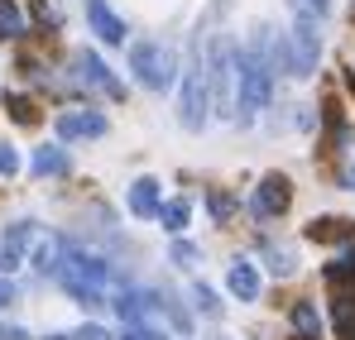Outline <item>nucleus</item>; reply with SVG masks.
<instances>
[{
	"mask_svg": "<svg viewBox=\"0 0 355 340\" xmlns=\"http://www.w3.org/2000/svg\"><path fill=\"white\" fill-rule=\"evenodd\" d=\"M274 101V67L264 57V39L254 29V39L240 48L236 44V120L240 125H254L259 111H269Z\"/></svg>",
	"mask_w": 355,
	"mask_h": 340,
	"instance_id": "obj_1",
	"label": "nucleus"
},
{
	"mask_svg": "<svg viewBox=\"0 0 355 340\" xmlns=\"http://www.w3.org/2000/svg\"><path fill=\"white\" fill-rule=\"evenodd\" d=\"M202 67H207L211 111L236 120V44H231V39H211L207 53H202Z\"/></svg>",
	"mask_w": 355,
	"mask_h": 340,
	"instance_id": "obj_2",
	"label": "nucleus"
},
{
	"mask_svg": "<svg viewBox=\"0 0 355 340\" xmlns=\"http://www.w3.org/2000/svg\"><path fill=\"white\" fill-rule=\"evenodd\" d=\"M130 72H135V82H139L144 91H168L182 67H178V53L168 44L139 39V44H130Z\"/></svg>",
	"mask_w": 355,
	"mask_h": 340,
	"instance_id": "obj_3",
	"label": "nucleus"
},
{
	"mask_svg": "<svg viewBox=\"0 0 355 340\" xmlns=\"http://www.w3.org/2000/svg\"><path fill=\"white\" fill-rule=\"evenodd\" d=\"M211 115V91H207V67H202V48L192 53V62L182 67V87H178V125L182 129H207Z\"/></svg>",
	"mask_w": 355,
	"mask_h": 340,
	"instance_id": "obj_4",
	"label": "nucleus"
},
{
	"mask_svg": "<svg viewBox=\"0 0 355 340\" xmlns=\"http://www.w3.org/2000/svg\"><path fill=\"white\" fill-rule=\"evenodd\" d=\"M284 44H288V77H297V82L317 77V62H322V19L297 15L293 29L284 34Z\"/></svg>",
	"mask_w": 355,
	"mask_h": 340,
	"instance_id": "obj_5",
	"label": "nucleus"
},
{
	"mask_svg": "<svg viewBox=\"0 0 355 340\" xmlns=\"http://www.w3.org/2000/svg\"><path fill=\"white\" fill-rule=\"evenodd\" d=\"M288 206H293V182H288L284 172H264L259 187H254V197H250L254 221H274V216H284Z\"/></svg>",
	"mask_w": 355,
	"mask_h": 340,
	"instance_id": "obj_6",
	"label": "nucleus"
},
{
	"mask_svg": "<svg viewBox=\"0 0 355 340\" xmlns=\"http://www.w3.org/2000/svg\"><path fill=\"white\" fill-rule=\"evenodd\" d=\"M34 240H39V226H34V221H10V226L0 230V274L24 269V259H29Z\"/></svg>",
	"mask_w": 355,
	"mask_h": 340,
	"instance_id": "obj_7",
	"label": "nucleus"
},
{
	"mask_svg": "<svg viewBox=\"0 0 355 340\" xmlns=\"http://www.w3.org/2000/svg\"><path fill=\"white\" fill-rule=\"evenodd\" d=\"M53 129H58V139L62 144H77V139H101L111 125H106V115L101 111H62L58 120H53Z\"/></svg>",
	"mask_w": 355,
	"mask_h": 340,
	"instance_id": "obj_8",
	"label": "nucleus"
},
{
	"mask_svg": "<svg viewBox=\"0 0 355 340\" xmlns=\"http://www.w3.org/2000/svg\"><path fill=\"white\" fill-rule=\"evenodd\" d=\"M77 77L87 82V87H96V91H106L111 101H125V82H120L116 72L101 62V53H92V48H82L77 53Z\"/></svg>",
	"mask_w": 355,
	"mask_h": 340,
	"instance_id": "obj_9",
	"label": "nucleus"
},
{
	"mask_svg": "<svg viewBox=\"0 0 355 340\" xmlns=\"http://www.w3.org/2000/svg\"><path fill=\"white\" fill-rule=\"evenodd\" d=\"M125 206H130V216L154 221V216H159V206H164V182H159V177H135V182H130V192H125Z\"/></svg>",
	"mask_w": 355,
	"mask_h": 340,
	"instance_id": "obj_10",
	"label": "nucleus"
},
{
	"mask_svg": "<svg viewBox=\"0 0 355 340\" xmlns=\"http://www.w3.org/2000/svg\"><path fill=\"white\" fill-rule=\"evenodd\" d=\"M87 19H92V34L101 44H125V19H120L106 0H87Z\"/></svg>",
	"mask_w": 355,
	"mask_h": 340,
	"instance_id": "obj_11",
	"label": "nucleus"
},
{
	"mask_svg": "<svg viewBox=\"0 0 355 340\" xmlns=\"http://www.w3.org/2000/svg\"><path fill=\"white\" fill-rule=\"evenodd\" d=\"M226 287H231L236 302H259V269H254L250 259H231V269H226Z\"/></svg>",
	"mask_w": 355,
	"mask_h": 340,
	"instance_id": "obj_12",
	"label": "nucleus"
},
{
	"mask_svg": "<svg viewBox=\"0 0 355 340\" xmlns=\"http://www.w3.org/2000/svg\"><path fill=\"white\" fill-rule=\"evenodd\" d=\"M24 264H34V274H44V278H58V269H62V240H58V235H39Z\"/></svg>",
	"mask_w": 355,
	"mask_h": 340,
	"instance_id": "obj_13",
	"label": "nucleus"
},
{
	"mask_svg": "<svg viewBox=\"0 0 355 340\" xmlns=\"http://www.w3.org/2000/svg\"><path fill=\"white\" fill-rule=\"evenodd\" d=\"M67 168H72V159H67L62 144H39L34 159H29V172L34 177H67Z\"/></svg>",
	"mask_w": 355,
	"mask_h": 340,
	"instance_id": "obj_14",
	"label": "nucleus"
},
{
	"mask_svg": "<svg viewBox=\"0 0 355 340\" xmlns=\"http://www.w3.org/2000/svg\"><path fill=\"white\" fill-rule=\"evenodd\" d=\"M154 221H159V226H164V230H168V235L178 240V235L187 230V221H192V202H187V197H173V202H164Z\"/></svg>",
	"mask_w": 355,
	"mask_h": 340,
	"instance_id": "obj_15",
	"label": "nucleus"
},
{
	"mask_svg": "<svg viewBox=\"0 0 355 340\" xmlns=\"http://www.w3.org/2000/svg\"><path fill=\"white\" fill-rule=\"evenodd\" d=\"M322 312H317V302H293V331L297 340H322Z\"/></svg>",
	"mask_w": 355,
	"mask_h": 340,
	"instance_id": "obj_16",
	"label": "nucleus"
},
{
	"mask_svg": "<svg viewBox=\"0 0 355 340\" xmlns=\"http://www.w3.org/2000/svg\"><path fill=\"white\" fill-rule=\"evenodd\" d=\"M307 240H346V244H355V230L346 221H336V216H322V221L307 226Z\"/></svg>",
	"mask_w": 355,
	"mask_h": 340,
	"instance_id": "obj_17",
	"label": "nucleus"
},
{
	"mask_svg": "<svg viewBox=\"0 0 355 340\" xmlns=\"http://www.w3.org/2000/svg\"><path fill=\"white\" fill-rule=\"evenodd\" d=\"M259 249H264V259H269V269H274L279 278H288V274L297 269V254L288 249V244H274V240H264Z\"/></svg>",
	"mask_w": 355,
	"mask_h": 340,
	"instance_id": "obj_18",
	"label": "nucleus"
},
{
	"mask_svg": "<svg viewBox=\"0 0 355 340\" xmlns=\"http://www.w3.org/2000/svg\"><path fill=\"white\" fill-rule=\"evenodd\" d=\"M24 34V10L15 5V0H0V39L10 44V39H19Z\"/></svg>",
	"mask_w": 355,
	"mask_h": 340,
	"instance_id": "obj_19",
	"label": "nucleus"
},
{
	"mask_svg": "<svg viewBox=\"0 0 355 340\" xmlns=\"http://www.w3.org/2000/svg\"><path fill=\"white\" fill-rule=\"evenodd\" d=\"M322 274H327V283H336V287H341V283H355V244L346 249V254H336Z\"/></svg>",
	"mask_w": 355,
	"mask_h": 340,
	"instance_id": "obj_20",
	"label": "nucleus"
},
{
	"mask_svg": "<svg viewBox=\"0 0 355 340\" xmlns=\"http://www.w3.org/2000/svg\"><path fill=\"white\" fill-rule=\"evenodd\" d=\"M207 211H211V221H216V226H226V221L236 216V197H231V192H221V187H211V192H207Z\"/></svg>",
	"mask_w": 355,
	"mask_h": 340,
	"instance_id": "obj_21",
	"label": "nucleus"
},
{
	"mask_svg": "<svg viewBox=\"0 0 355 340\" xmlns=\"http://www.w3.org/2000/svg\"><path fill=\"white\" fill-rule=\"evenodd\" d=\"M331 321H336V336L341 340H355V297H341L331 307Z\"/></svg>",
	"mask_w": 355,
	"mask_h": 340,
	"instance_id": "obj_22",
	"label": "nucleus"
},
{
	"mask_svg": "<svg viewBox=\"0 0 355 340\" xmlns=\"http://www.w3.org/2000/svg\"><path fill=\"white\" fill-rule=\"evenodd\" d=\"M5 111L15 125H39V111H34V101H24V96H5Z\"/></svg>",
	"mask_w": 355,
	"mask_h": 340,
	"instance_id": "obj_23",
	"label": "nucleus"
},
{
	"mask_svg": "<svg viewBox=\"0 0 355 340\" xmlns=\"http://www.w3.org/2000/svg\"><path fill=\"white\" fill-rule=\"evenodd\" d=\"M168 254H173V264H178V269H197V259H202V249H197L192 240H182V235L173 240V249H168Z\"/></svg>",
	"mask_w": 355,
	"mask_h": 340,
	"instance_id": "obj_24",
	"label": "nucleus"
},
{
	"mask_svg": "<svg viewBox=\"0 0 355 340\" xmlns=\"http://www.w3.org/2000/svg\"><path fill=\"white\" fill-rule=\"evenodd\" d=\"M192 302H197L202 316H221V302H216V292H211L207 283H192Z\"/></svg>",
	"mask_w": 355,
	"mask_h": 340,
	"instance_id": "obj_25",
	"label": "nucleus"
},
{
	"mask_svg": "<svg viewBox=\"0 0 355 340\" xmlns=\"http://www.w3.org/2000/svg\"><path fill=\"white\" fill-rule=\"evenodd\" d=\"M15 172H19V149L0 139V177H15Z\"/></svg>",
	"mask_w": 355,
	"mask_h": 340,
	"instance_id": "obj_26",
	"label": "nucleus"
},
{
	"mask_svg": "<svg viewBox=\"0 0 355 340\" xmlns=\"http://www.w3.org/2000/svg\"><path fill=\"white\" fill-rule=\"evenodd\" d=\"M297 15H312V19H327V10H331V0H293Z\"/></svg>",
	"mask_w": 355,
	"mask_h": 340,
	"instance_id": "obj_27",
	"label": "nucleus"
},
{
	"mask_svg": "<svg viewBox=\"0 0 355 340\" xmlns=\"http://www.w3.org/2000/svg\"><path fill=\"white\" fill-rule=\"evenodd\" d=\"M10 302H15V283H5V278H0V312H5Z\"/></svg>",
	"mask_w": 355,
	"mask_h": 340,
	"instance_id": "obj_28",
	"label": "nucleus"
},
{
	"mask_svg": "<svg viewBox=\"0 0 355 340\" xmlns=\"http://www.w3.org/2000/svg\"><path fill=\"white\" fill-rule=\"evenodd\" d=\"M0 340H29V336H24L19 326H0Z\"/></svg>",
	"mask_w": 355,
	"mask_h": 340,
	"instance_id": "obj_29",
	"label": "nucleus"
},
{
	"mask_svg": "<svg viewBox=\"0 0 355 340\" xmlns=\"http://www.w3.org/2000/svg\"><path fill=\"white\" fill-rule=\"evenodd\" d=\"M346 187H355V163H351V172H346Z\"/></svg>",
	"mask_w": 355,
	"mask_h": 340,
	"instance_id": "obj_30",
	"label": "nucleus"
},
{
	"mask_svg": "<svg viewBox=\"0 0 355 340\" xmlns=\"http://www.w3.org/2000/svg\"><path fill=\"white\" fill-rule=\"evenodd\" d=\"M351 19H355V0H351Z\"/></svg>",
	"mask_w": 355,
	"mask_h": 340,
	"instance_id": "obj_31",
	"label": "nucleus"
}]
</instances>
